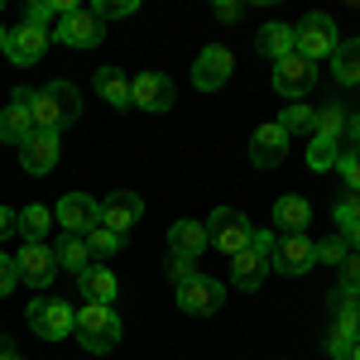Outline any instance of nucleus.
I'll return each mask as SVG.
<instances>
[{
	"mask_svg": "<svg viewBox=\"0 0 360 360\" xmlns=\"http://www.w3.org/2000/svg\"><path fill=\"white\" fill-rule=\"evenodd\" d=\"M20 164H25V173H53L58 164V135L53 130H34V135L20 144Z\"/></svg>",
	"mask_w": 360,
	"mask_h": 360,
	"instance_id": "a211bd4d",
	"label": "nucleus"
},
{
	"mask_svg": "<svg viewBox=\"0 0 360 360\" xmlns=\"http://www.w3.org/2000/svg\"><path fill=\"white\" fill-rule=\"evenodd\" d=\"M49 49V29H34V25H20L10 29V39H5V58L15 63V68H29V63H39Z\"/></svg>",
	"mask_w": 360,
	"mask_h": 360,
	"instance_id": "dca6fc26",
	"label": "nucleus"
},
{
	"mask_svg": "<svg viewBox=\"0 0 360 360\" xmlns=\"http://www.w3.org/2000/svg\"><path fill=\"white\" fill-rule=\"evenodd\" d=\"M278 125H283V135H317V111H307L303 101H293Z\"/></svg>",
	"mask_w": 360,
	"mask_h": 360,
	"instance_id": "cd10ccee",
	"label": "nucleus"
},
{
	"mask_svg": "<svg viewBox=\"0 0 360 360\" xmlns=\"http://www.w3.org/2000/svg\"><path fill=\"white\" fill-rule=\"evenodd\" d=\"M0 360H25V356L20 351H0Z\"/></svg>",
	"mask_w": 360,
	"mask_h": 360,
	"instance_id": "c03bdc74",
	"label": "nucleus"
},
{
	"mask_svg": "<svg viewBox=\"0 0 360 360\" xmlns=\"http://www.w3.org/2000/svg\"><path fill=\"white\" fill-rule=\"evenodd\" d=\"M34 135V120H29V91L20 86L15 96H10V106L0 111V144H25V139Z\"/></svg>",
	"mask_w": 360,
	"mask_h": 360,
	"instance_id": "f3484780",
	"label": "nucleus"
},
{
	"mask_svg": "<svg viewBox=\"0 0 360 360\" xmlns=\"http://www.w3.org/2000/svg\"><path fill=\"white\" fill-rule=\"evenodd\" d=\"M49 226H53V212L34 202V207H25V212H20V226H15V236H25L29 245H44V236H49Z\"/></svg>",
	"mask_w": 360,
	"mask_h": 360,
	"instance_id": "bb28decb",
	"label": "nucleus"
},
{
	"mask_svg": "<svg viewBox=\"0 0 360 360\" xmlns=\"http://www.w3.org/2000/svg\"><path fill=\"white\" fill-rule=\"evenodd\" d=\"M351 360H360V341H356V351H351Z\"/></svg>",
	"mask_w": 360,
	"mask_h": 360,
	"instance_id": "49530a36",
	"label": "nucleus"
},
{
	"mask_svg": "<svg viewBox=\"0 0 360 360\" xmlns=\"http://www.w3.org/2000/svg\"><path fill=\"white\" fill-rule=\"evenodd\" d=\"M5 39H10V29H5V25H0V53H5Z\"/></svg>",
	"mask_w": 360,
	"mask_h": 360,
	"instance_id": "a18cd8bd",
	"label": "nucleus"
},
{
	"mask_svg": "<svg viewBox=\"0 0 360 360\" xmlns=\"http://www.w3.org/2000/svg\"><path fill=\"white\" fill-rule=\"evenodd\" d=\"M53 15H58L53 0H29V5H25V25H34V29H44Z\"/></svg>",
	"mask_w": 360,
	"mask_h": 360,
	"instance_id": "e433bc0d",
	"label": "nucleus"
},
{
	"mask_svg": "<svg viewBox=\"0 0 360 360\" xmlns=\"http://www.w3.org/2000/svg\"><path fill=\"white\" fill-rule=\"evenodd\" d=\"M317 82V63H307L303 53H288L283 63H274V91L278 96H288V101H298L307 96Z\"/></svg>",
	"mask_w": 360,
	"mask_h": 360,
	"instance_id": "9d476101",
	"label": "nucleus"
},
{
	"mask_svg": "<svg viewBox=\"0 0 360 360\" xmlns=\"http://www.w3.org/2000/svg\"><path fill=\"white\" fill-rule=\"evenodd\" d=\"M332 77L341 86H360V39H341L332 53Z\"/></svg>",
	"mask_w": 360,
	"mask_h": 360,
	"instance_id": "b1692460",
	"label": "nucleus"
},
{
	"mask_svg": "<svg viewBox=\"0 0 360 360\" xmlns=\"http://www.w3.org/2000/svg\"><path fill=\"white\" fill-rule=\"evenodd\" d=\"M346 135H351V144H356V149H360V111L351 115V120H346Z\"/></svg>",
	"mask_w": 360,
	"mask_h": 360,
	"instance_id": "79ce46f5",
	"label": "nucleus"
},
{
	"mask_svg": "<svg viewBox=\"0 0 360 360\" xmlns=\"http://www.w3.org/2000/svg\"><path fill=\"white\" fill-rule=\"evenodd\" d=\"M336 159H341V144H336V139L312 135V144H307V168L327 173V168H336Z\"/></svg>",
	"mask_w": 360,
	"mask_h": 360,
	"instance_id": "c85d7f7f",
	"label": "nucleus"
},
{
	"mask_svg": "<svg viewBox=\"0 0 360 360\" xmlns=\"http://www.w3.org/2000/svg\"><path fill=\"white\" fill-rule=\"evenodd\" d=\"M82 240H86V250H91V255H115V250L125 245V236H120V231H106V226L86 231Z\"/></svg>",
	"mask_w": 360,
	"mask_h": 360,
	"instance_id": "c756f323",
	"label": "nucleus"
},
{
	"mask_svg": "<svg viewBox=\"0 0 360 360\" xmlns=\"http://www.w3.org/2000/svg\"><path fill=\"white\" fill-rule=\"evenodd\" d=\"M15 264H20V283H34V288H49L58 274V255L53 245H25L15 255Z\"/></svg>",
	"mask_w": 360,
	"mask_h": 360,
	"instance_id": "2eb2a0df",
	"label": "nucleus"
},
{
	"mask_svg": "<svg viewBox=\"0 0 360 360\" xmlns=\"http://www.w3.org/2000/svg\"><path fill=\"white\" fill-rule=\"evenodd\" d=\"M5 346H10V341H0V351H5Z\"/></svg>",
	"mask_w": 360,
	"mask_h": 360,
	"instance_id": "de8ad7c7",
	"label": "nucleus"
},
{
	"mask_svg": "<svg viewBox=\"0 0 360 360\" xmlns=\"http://www.w3.org/2000/svg\"><path fill=\"white\" fill-rule=\"evenodd\" d=\"M77 115H82V91H77V82H63L58 77V82L29 91V120H34V130L63 135V130L77 125Z\"/></svg>",
	"mask_w": 360,
	"mask_h": 360,
	"instance_id": "f257e3e1",
	"label": "nucleus"
},
{
	"mask_svg": "<svg viewBox=\"0 0 360 360\" xmlns=\"http://www.w3.org/2000/svg\"><path fill=\"white\" fill-rule=\"evenodd\" d=\"M15 283H20V264H15V255H0V298L15 293Z\"/></svg>",
	"mask_w": 360,
	"mask_h": 360,
	"instance_id": "4c0bfd02",
	"label": "nucleus"
},
{
	"mask_svg": "<svg viewBox=\"0 0 360 360\" xmlns=\"http://www.w3.org/2000/svg\"><path fill=\"white\" fill-rule=\"evenodd\" d=\"M77 288L86 293V303H115V293H120V283H115L111 269H101V264H91L77 274Z\"/></svg>",
	"mask_w": 360,
	"mask_h": 360,
	"instance_id": "5701e85b",
	"label": "nucleus"
},
{
	"mask_svg": "<svg viewBox=\"0 0 360 360\" xmlns=\"http://www.w3.org/2000/svg\"><path fill=\"white\" fill-rule=\"evenodd\" d=\"M274 226L283 236H307V226H312V207H307L303 197H278L274 202Z\"/></svg>",
	"mask_w": 360,
	"mask_h": 360,
	"instance_id": "4be33fe9",
	"label": "nucleus"
},
{
	"mask_svg": "<svg viewBox=\"0 0 360 360\" xmlns=\"http://www.w3.org/2000/svg\"><path fill=\"white\" fill-rule=\"evenodd\" d=\"M283 154H288V135H283L278 120L259 125V130L250 135V164H255V168H278V164H283Z\"/></svg>",
	"mask_w": 360,
	"mask_h": 360,
	"instance_id": "ddd939ff",
	"label": "nucleus"
},
{
	"mask_svg": "<svg viewBox=\"0 0 360 360\" xmlns=\"http://www.w3.org/2000/svg\"><path fill=\"white\" fill-rule=\"evenodd\" d=\"M221 303H226V283H221V278L193 274V278L178 283V307H183L188 317H212Z\"/></svg>",
	"mask_w": 360,
	"mask_h": 360,
	"instance_id": "423d86ee",
	"label": "nucleus"
},
{
	"mask_svg": "<svg viewBox=\"0 0 360 360\" xmlns=\"http://www.w3.org/2000/svg\"><path fill=\"white\" fill-rule=\"evenodd\" d=\"M255 49L269 63H283L288 53H298V34H293V25H264L255 34Z\"/></svg>",
	"mask_w": 360,
	"mask_h": 360,
	"instance_id": "412c9836",
	"label": "nucleus"
},
{
	"mask_svg": "<svg viewBox=\"0 0 360 360\" xmlns=\"http://www.w3.org/2000/svg\"><path fill=\"white\" fill-rule=\"evenodd\" d=\"M312 250H317V259H322V264H336V269H341V259L351 255V245H346V236H341V231H336V236H327L322 245H312Z\"/></svg>",
	"mask_w": 360,
	"mask_h": 360,
	"instance_id": "2f4dec72",
	"label": "nucleus"
},
{
	"mask_svg": "<svg viewBox=\"0 0 360 360\" xmlns=\"http://www.w3.org/2000/svg\"><path fill=\"white\" fill-rule=\"evenodd\" d=\"M274 236L269 231H250V245L240 255H231V283L240 288V293H255L264 274H269V264H274Z\"/></svg>",
	"mask_w": 360,
	"mask_h": 360,
	"instance_id": "7ed1b4c3",
	"label": "nucleus"
},
{
	"mask_svg": "<svg viewBox=\"0 0 360 360\" xmlns=\"http://www.w3.org/2000/svg\"><path fill=\"white\" fill-rule=\"evenodd\" d=\"M168 274H173V283L193 278V259H178V255H168Z\"/></svg>",
	"mask_w": 360,
	"mask_h": 360,
	"instance_id": "ea45409f",
	"label": "nucleus"
},
{
	"mask_svg": "<svg viewBox=\"0 0 360 360\" xmlns=\"http://www.w3.org/2000/svg\"><path fill=\"white\" fill-rule=\"evenodd\" d=\"M58 269H72V274H82V269H91V250H86L82 236H58Z\"/></svg>",
	"mask_w": 360,
	"mask_h": 360,
	"instance_id": "a878e982",
	"label": "nucleus"
},
{
	"mask_svg": "<svg viewBox=\"0 0 360 360\" xmlns=\"http://www.w3.org/2000/svg\"><path fill=\"white\" fill-rule=\"evenodd\" d=\"M341 293H356L360 298V250H351L341 259Z\"/></svg>",
	"mask_w": 360,
	"mask_h": 360,
	"instance_id": "f704fd0d",
	"label": "nucleus"
},
{
	"mask_svg": "<svg viewBox=\"0 0 360 360\" xmlns=\"http://www.w3.org/2000/svg\"><path fill=\"white\" fill-rule=\"evenodd\" d=\"M202 226H207V245H217L226 259L240 255V250L250 245V231H255V226L245 221V212H236V207H217Z\"/></svg>",
	"mask_w": 360,
	"mask_h": 360,
	"instance_id": "39448f33",
	"label": "nucleus"
},
{
	"mask_svg": "<svg viewBox=\"0 0 360 360\" xmlns=\"http://www.w3.org/2000/svg\"><path fill=\"white\" fill-rule=\"evenodd\" d=\"M15 226H20V212L0 207V240H5V236H15Z\"/></svg>",
	"mask_w": 360,
	"mask_h": 360,
	"instance_id": "a19ab883",
	"label": "nucleus"
},
{
	"mask_svg": "<svg viewBox=\"0 0 360 360\" xmlns=\"http://www.w3.org/2000/svg\"><path fill=\"white\" fill-rule=\"evenodd\" d=\"M341 236H346V245H351V250H360V221L351 226V231H341Z\"/></svg>",
	"mask_w": 360,
	"mask_h": 360,
	"instance_id": "37998d69",
	"label": "nucleus"
},
{
	"mask_svg": "<svg viewBox=\"0 0 360 360\" xmlns=\"http://www.w3.org/2000/svg\"><path fill=\"white\" fill-rule=\"evenodd\" d=\"M139 217H144V202H139L135 193H111L101 202V226H106V231H120V236H125Z\"/></svg>",
	"mask_w": 360,
	"mask_h": 360,
	"instance_id": "6ab92c4d",
	"label": "nucleus"
},
{
	"mask_svg": "<svg viewBox=\"0 0 360 360\" xmlns=\"http://www.w3.org/2000/svg\"><path fill=\"white\" fill-rule=\"evenodd\" d=\"M293 34H298V53H303L307 63L332 58L336 44H341V34H336V20H332V15H307L303 25H293Z\"/></svg>",
	"mask_w": 360,
	"mask_h": 360,
	"instance_id": "0eeeda50",
	"label": "nucleus"
},
{
	"mask_svg": "<svg viewBox=\"0 0 360 360\" xmlns=\"http://www.w3.org/2000/svg\"><path fill=\"white\" fill-rule=\"evenodd\" d=\"M231 72H236L231 49L207 44V49L197 53V63H193V86H197V91H217V86H226V77H231Z\"/></svg>",
	"mask_w": 360,
	"mask_h": 360,
	"instance_id": "9b49d317",
	"label": "nucleus"
},
{
	"mask_svg": "<svg viewBox=\"0 0 360 360\" xmlns=\"http://www.w3.org/2000/svg\"><path fill=\"white\" fill-rule=\"evenodd\" d=\"M173 101H178V86H173L168 72H139V77H130V106L159 115V111H173Z\"/></svg>",
	"mask_w": 360,
	"mask_h": 360,
	"instance_id": "6e6552de",
	"label": "nucleus"
},
{
	"mask_svg": "<svg viewBox=\"0 0 360 360\" xmlns=\"http://www.w3.org/2000/svg\"><path fill=\"white\" fill-rule=\"evenodd\" d=\"M96 91H101V101L106 106H130V77L120 72V68H96Z\"/></svg>",
	"mask_w": 360,
	"mask_h": 360,
	"instance_id": "393cba45",
	"label": "nucleus"
},
{
	"mask_svg": "<svg viewBox=\"0 0 360 360\" xmlns=\"http://www.w3.org/2000/svg\"><path fill=\"white\" fill-rule=\"evenodd\" d=\"M53 221L63 226V236H86L101 226V202H91L86 193H68L53 207Z\"/></svg>",
	"mask_w": 360,
	"mask_h": 360,
	"instance_id": "1a4fd4ad",
	"label": "nucleus"
},
{
	"mask_svg": "<svg viewBox=\"0 0 360 360\" xmlns=\"http://www.w3.org/2000/svg\"><path fill=\"white\" fill-rule=\"evenodd\" d=\"M207 250V226L202 221H173L168 226V255H178V259H193Z\"/></svg>",
	"mask_w": 360,
	"mask_h": 360,
	"instance_id": "aec40b11",
	"label": "nucleus"
},
{
	"mask_svg": "<svg viewBox=\"0 0 360 360\" xmlns=\"http://www.w3.org/2000/svg\"><path fill=\"white\" fill-rule=\"evenodd\" d=\"M72 332H77V341H82L91 356H106V351H115L120 346V317H115L111 303H86L77 307V322H72Z\"/></svg>",
	"mask_w": 360,
	"mask_h": 360,
	"instance_id": "f03ea898",
	"label": "nucleus"
},
{
	"mask_svg": "<svg viewBox=\"0 0 360 360\" xmlns=\"http://www.w3.org/2000/svg\"><path fill=\"white\" fill-rule=\"evenodd\" d=\"M336 173L346 178V188H351V193H360V149L341 154V159H336Z\"/></svg>",
	"mask_w": 360,
	"mask_h": 360,
	"instance_id": "c9c22d12",
	"label": "nucleus"
},
{
	"mask_svg": "<svg viewBox=\"0 0 360 360\" xmlns=\"http://www.w3.org/2000/svg\"><path fill=\"white\" fill-rule=\"evenodd\" d=\"M135 10H139L135 0H96V5H91V15H96L101 25H106V20H125V15H135Z\"/></svg>",
	"mask_w": 360,
	"mask_h": 360,
	"instance_id": "473e14b6",
	"label": "nucleus"
},
{
	"mask_svg": "<svg viewBox=\"0 0 360 360\" xmlns=\"http://www.w3.org/2000/svg\"><path fill=\"white\" fill-rule=\"evenodd\" d=\"M240 15H245V5H240V0H221V5H217V20H221V25H236Z\"/></svg>",
	"mask_w": 360,
	"mask_h": 360,
	"instance_id": "58836bf2",
	"label": "nucleus"
},
{
	"mask_svg": "<svg viewBox=\"0 0 360 360\" xmlns=\"http://www.w3.org/2000/svg\"><path fill=\"white\" fill-rule=\"evenodd\" d=\"M53 39H63L68 49H96V44L106 39V25H101L91 10H72V15H63V20H58Z\"/></svg>",
	"mask_w": 360,
	"mask_h": 360,
	"instance_id": "f8f14e48",
	"label": "nucleus"
},
{
	"mask_svg": "<svg viewBox=\"0 0 360 360\" xmlns=\"http://www.w3.org/2000/svg\"><path fill=\"white\" fill-rule=\"evenodd\" d=\"M346 120H351V115L341 111V106H322V111H317V135L322 139H341Z\"/></svg>",
	"mask_w": 360,
	"mask_h": 360,
	"instance_id": "7c9ffc66",
	"label": "nucleus"
},
{
	"mask_svg": "<svg viewBox=\"0 0 360 360\" xmlns=\"http://www.w3.org/2000/svg\"><path fill=\"white\" fill-rule=\"evenodd\" d=\"M332 217H336V226H341V231H351V226L360 221V193H346L332 207Z\"/></svg>",
	"mask_w": 360,
	"mask_h": 360,
	"instance_id": "72a5a7b5",
	"label": "nucleus"
},
{
	"mask_svg": "<svg viewBox=\"0 0 360 360\" xmlns=\"http://www.w3.org/2000/svg\"><path fill=\"white\" fill-rule=\"evenodd\" d=\"M312 264H317V250H312L307 236H278V245H274V269L278 274L298 278V274H307Z\"/></svg>",
	"mask_w": 360,
	"mask_h": 360,
	"instance_id": "4468645a",
	"label": "nucleus"
},
{
	"mask_svg": "<svg viewBox=\"0 0 360 360\" xmlns=\"http://www.w3.org/2000/svg\"><path fill=\"white\" fill-rule=\"evenodd\" d=\"M25 322L34 336H44V341H63V336H72V322H77V307L63 303V298H34L25 307Z\"/></svg>",
	"mask_w": 360,
	"mask_h": 360,
	"instance_id": "20e7f679",
	"label": "nucleus"
}]
</instances>
